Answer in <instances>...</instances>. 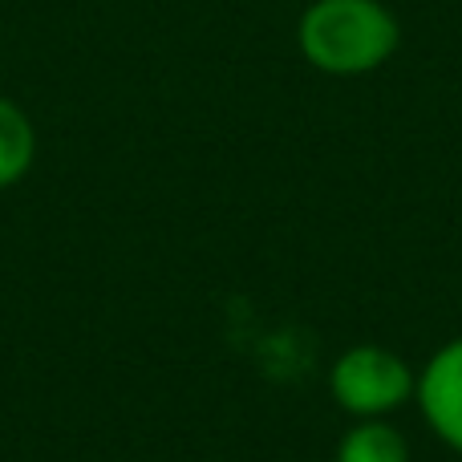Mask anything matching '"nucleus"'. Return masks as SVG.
I'll use <instances>...</instances> for the list:
<instances>
[{
  "instance_id": "2",
  "label": "nucleus",
  "mask_w": 462,
  "mask_h": 462,
  "mask_svg": "<svg viewBox=\"0 0 462 462\" xmlns=\"http://www.w3.org/2000/svg\"><path fill=\"white\" fill-rule=\"evenodd\" d=\"M418 369L385 345H353L328 369V393L353 418H390L414 402Z\"/></svg>"
},
{
  "instance_id": "4",
  "label": "nucleus",
  "mask_w": 462,
  "mask_h": 462,
  "mask_svg": "<svg viewBox=\"0 0 462 462\" xmlns=\"http://www.w3.org/2000/svg\"><path fill=\"white\" fill-rule=\"evenodd\" d=\"M32 162H37V126L13 97H0V191L21 183Z\"/></svg>"
},
{
  "instance_id": "5",
  "label": "nucleus",
  "mask_w": 462,
  "mask_h": 462,
  "mask_svg": "<svg viewBox=\"0 0 462 462\" xmlns=\"http://www.w3.org/2000/svg\"><path fill=\"white\" fill-rule=\"evenodd\" d=\"M337 462H410V442L390 418H361L337 442Z\"/></svg>"
},
{
  "instance_id": "1",
  "label": "nucleus",
  "mask_w": 462,
  "mask_h": 462,
  "mask_svg": "<svg viewBox=\"0 0 462 462\" xmlns=\"http://www.w3.org/2000/svg\"><path fill=\"white\" fill-rule=\"evenodd\" d=\"M296 41L312 69L361 78L398 53L402 24L382 0H312L300 16Z\"/></svg>"
},
{
  "instance_id": "3",
  "label": "nucleus",
  "mask_w": 462,
  "mask_h": 462,
  "mask_svg": "<svg viewBox=\"0 0 462 462\" xmlns=\"http://www.w3.org/2000/svg\"><path fill=\"white\" fill-rule=\"evenodd\" d=\"M414 402L434 439L462 455V337L447 341L418 369Z\"/></svg>"
}]
</instances>
